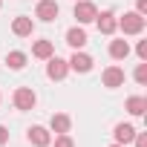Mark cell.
<instances>
[{"label":"cell","mask_w":147,"mask_h":147,"mask_svg":"<svg viewBox=\"0 0 147 147\" xmlns=\"http://www.w3.org/2000/svg\"><path fill=\"white\" fill-rule=\"evenodd\" d=\"M118 20V29L124 32V35H141L144 32V15H138V12H124V18H115Z\"/></svg>","instance_id":"obj_1"},{"label":"cell","mask_w":147,"mask_h":147,"mask_svg":"<svg viewBox=\"0 0 147 147\" xmlns=\"http://www.w3.org/2000/svg\"><path fill=\"white\" fill-rule=\"evenodd\" d=\"M12 104H15V110L29 113V110H35L38 95H35V90H32V87H18V90H15V95H12Z\"/></svg>","instance_id":"obj_2"},{"label":"cell","mask_w":147,"mask_h":147,"mask_svg":"<svg viewBox=\"0 0 147 147\" xmlns=\"http://www.w3.org/2000/svg\"><path fill=\"white\" fill-rule=\"evenodd\" d=\"M95 15H98V6L92 3V0H75L72 18L78 20V26H84V23H92V20H95Z\"/></svg>","instance_id":"obj_3"},{"label":"cell","mask_w":147,"mask_h":147,"mask_svg":"<svg viewBox=\"0 0 147 147\" xmlns=\"http://www.w3.org/2000/svg\"><path fill=\"white\" fill-rule=\"evenodd\" d=\"M66 75H69V63L63 58H58V55L46 58V78L49 81H63Z\"/></svg>","instance_id":"obj_4"},{"label":"cell","mask_w":147,"mask_h":147,"mask_svg":"<svg viewBox=\"0 0 147 147\" xmlns=\"http://www.w3.org/2000/svg\"><path fill=\"white\" fill-rule=\"evenodd\" d=\"M124 81H127V72L121 66H107L101 72V84L107 90H118V87H124Z\"/></svg>","instance_id":"obj_5"},{"label":"cell","mask_w":147,"mask_h":147,"mask_svg":"<svg viewBox=\"0 0 147 147\" xmlns=\"http://www.w3.org/2000/svg\"><path fill=\"white\" fill-rule=\"evenodd\" d=\"M58 15H61V6L55 3V0H38V9H35V18L38 20L52 23V20H58Z\"/></svg>","instance_id":"obj_6"},{"label":"cell","mask_w":147,"mask_h":147,"mask_svg":"<svg viewBox=\"0 0 147 147\" xmlns=\"http://www.w3.org/2000/svg\"><path fill=\"white\" fill-rule=\"evenodd\" d=\"M26 138H29L32 147H49V144H52V133H49V127H40V124L29 127V130H26Z\"/></svg>","instance_id":"obj_7"},{"label":"cell","mask_w":147,"mask_h":147,"mask_svg":"<svg viewBox=\"0 0 147 147\" xmlns=\"http://www.w3.org/2000/svg\"><path fill=\"white\" fill-rule=\"evenodd\" d=\"M92 23L98 26L101 35H115V32H118V20H115V15H113L110 9H107V12H98Z\"/></svg>","instance_id":"obj_8"},{"label":"cell","mask_w":147,"mask_h":147,"mask_svg":"<svg viewBox=\"0 0 147 147\" xmlns=\"http://www.w3.org/2000/svg\"><path fill=\"white\" fill-rule=\"evenodd\" d=\"M66 63H69V69H72V72H81V75H84V72H90V69H92V63H95V61H92V55H87V52L75 49V52H72V58H69Z\"/></svg>","instance_id":"obj_9"},{"label":"cell","mask_w":147,"mask_h":147,"mask_svg":"<svg viewBox=\"0 0 147 147\" xmlns=\"http://www.w3.org/2000/svg\"><path fill=\"white\" fill-rule=\"evenodd\" d=\"M113 138H115V144H124V147H127V144L136 138V127L127 124V121H121V124L113 127Z\"/></svg>","instance_id":"obj_10"},{"label":"cell","mask_w":147,"mask_h":147,"mask_svg":"<svg viewBox=\"0 0 147 147\" xmlns=\"http://www.w3.org/2000/svg\"><path fill=\"white\" fill-rule=\"evenodd\" d=\"M12 32H15L18 38H29V35L35 32V20L26 18V15H18V18L12 20Z\"/></svg>","instance_id":"obj_11"},{"label":"cell","mask_w":147,"mask_h":147,"mask_svg":"<svg viewBox=\"0 0 147 147\" xmlns=\"http://www.w3.org/2000/svg\"><path fill=\"white\" fill-rule=\"evenodd\" d=\"M72 130V118L66 115V113H55L52 118H49V133H69Z\"/></svg>","instance_id":"obj_12"},{"label":"cell","mask_w":147,"mask_h":147,"mask_svg":"<svg viewBox=\"0 0 147 147\" xmlns=\"http://www.w3.org/2000/svg\"><path fill=\"white\" fill-rule=\"evenodd\" d=\"M87 32H84V26H72V29H66V43L72 46V49H84L87 46Z\"/></svg>","instance_id":"obj_13"},{"label":"cell","mask_w":147,"mask_h":147,"mask_svg":"<svg viewBox=\"0 0 147 147\" xmlns=\"http://www.w3.org/2000/svg\"><path fill=\"white\" fill-rule=\"evenodd\" d=\"M32 55H35V58H40V61H46V58H52V55H55V43H52L49 38L35 40V43H32Z\"/></svg>","instance_id":"obj_14"},{"label":"cell","mask_w":147,"mask_h":147,"mask_svg":"<svg viewBox=\"0 0 147 147\" xmlns=\"http://www.w3.org/2000/svg\"><path fill=\"white\" fill-rule=\"evenodd\" d=\"M124 110H127L130 115H144V110H147V98H144V95H130V98L124 101Z\"/></svg>","instance_id":"obj_15"},{"label":"cell","mask_w":147,"mask_h":147,"mask_svg":"<svg viewBox=\"0 0 147 147\" xmlns=\"http://www.w3.org/2000/svg\"><path fill=\"white\" fill-rule=\"evenodd\" d=\"M127 55H130V43H127L124 38L110 40V58H113V61H124Z\"/></svg>","instance_id":"obj_16"},{"label":"cell","mask_w":147,"mask_h":147,"mask_svg":"<svg viewBox=\"0 0 147 147\" xmlns=\"http://www.w3.org/2000/svg\"><path fill=\"white\" fill-rule=\"evenodd\" d=\"M26 61H29V55H26V52H20V49H15V52H9V55H6V66H9V69H15V72H20V69L26 66Z\"/></svg>","instance_id":"obj_17"},{"label":"cell","mask_w":147,"mask_h":147,"mask_svg":"<svg viewBox=\"0 0 147 147\" xmlns=\"http://www.w3.org/2000/svg\"><path fill=\"white\" fill-rule=\"evenodd\" d=\"M133 78H136V81H138L141 87L147 84V61H141V63L136 66V72H133Z\"/></svg>","instance_id":"obj_18"},{"label":"cell","mask_w":147,"mask_h":147,"mask_svg":"<svg viewBox=\"0 0 147 147\" xmlns=\"http://www.w3.org/2000/svg\"><path fill=\"white\" fill-rule=\"evenodd\" d=\"M55 147H75V141H72L69 133H61V136H55Z\"/></svg>","instance_id":"obj_19"},{"label":"cell","mask_w":147,"mask_h":147,"mask_svg":"<svg viewBox=\"0 0 147 147\" xmlns=\"http://www.w3.org/2000/svg\"><path fill=\"white\" fill-rule=\"evenodd\" d=\"M136 55H138V61H147V40H138V46H136Z\"/></svg>","instance_id":"obj_20"},{"label":"cell","mask_w":147,"mask_h":147,"mask_svg":"<svg viewBox=\"0 0 147 147\" xmlns=\"http://www.w3.org/2000/svg\"><path fill=\"white\" fill-rule=\"evenodd\" d=\"M133 141H136V147H147V133H138L136 130V138Z\"/></svg>","instance_id":"obj_21"},{"label":"cell","mask_w":147,"mask_h":147,"mask_svg":"<svg viewBox=\"0 0 147 147\" xmlns=\"http://www.w3.org/2000/svg\"><path fill=\"white\" fill-rule=\"evenodd\" d=\"M3 144H9V130L0 124V147H3Z\"/></svg>","instance_id":"obj_22"},{"label":"cell","mask_w":147,"mask_h":147,"mask_svg":"<svg viewBox=\"0 0 147 147\" xmlns=\"http://www.w3.org/2000/svg\"><path fill=\"white\" fill-rule=\"evenodd\" d=\"M136 12L138 15H147V0H136Z\"/></svg>","instance_id":"obj_23"},{"label":"cell","mask_w":147,"mask_h":147,"mask_svg":"<svg viewBox=\"0 0 147 147\" xmlns=\"http://www.w3.org/2000/svg\"><path fill=\"white\" fill-rule=\"evenodd\" d=\"M110 147H124V144H110Z\"/></svg>","instance_id":"obj_24"},{"label":"cell","mask_w":147,"mask_h":147,"mask_svg":"<svg viewBox=\"0 0 147 147\" xmlns=\"http://www.w3.org/2000/svg\"><path fill=\"white\" fill-rule=\"evenodd\" d=\"M0 3H3V0H0Z\"/></svg>","instance_id":"obj_25"}]
</instances>
